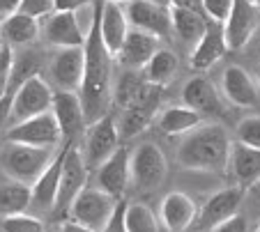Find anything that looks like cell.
<instances>
[{"label": "cell", "mask_w": 260, "mask_h": 232, "mask_svg": "<svg viewBox=\"0 0 260 232\" xmlns=\"http://www.w3.org/2000/svg\"><path fill=\"white\" fill-rule=\"evenodd\" d=\"M196 218H198L196 203H193L187 193L173 191L161 200V207H159V221H161V225L166 227L168 232L189 230Z\"/></svg>", "instance_id": "obj_20"}, {"label": "cell", "mask_w": 260, "mask_h": 232, "mask_svg": "<svg viewBox=\"0 0 260 232\" xmlns=\"http://www.w3.org/2000/svg\"><path fill=\"white\" fill-rule=\"evenodd\" d=\"M21 12L28 16H35V19H44V16L53 14L55 7H53V0H23Z\"/></svg>", "instance_id": "obj_38"}, {"label": "cell", "mask_w": 260, "mask_h": 232, "mask_svg": "<svg viewBox=\"0 0 260 232\" xmlns=\"http://www.w3.org/2000/svg\"><path fill=\"white\" fill-rule=\"evenodd\" d=\"M106 3H115V5H124V3H132V0H106Z\"/></svg>", "instance_id": "obj_46"}, {"label": "cell", "mask_w": 260, "mask_h": 232, "mask_svg": "<svg viewBox=\"0 0 260 232\" xmlns=\"http://www.w3.org/2000/svg\"><path fill=\"white\" fill-rule=\"evenodd\" d=\"M3 232H44V223L32 214H14L3 218Z\"/></svg>", "instance_id": "obj_34"}, {"label": "cell", "mask_w": 260, "mask_h": 232, "mask_svg": "<svg viewBox=\"0 0 260 232\" xmlns=\"http://www.w3.org/2000/svg\"><path fill=\"white\" fill-rule=\"evenodd\" d=\"M157 51H159L157 37L147 35L143 30L132 28L127 32V40H124L122 49H120V53L115 60L129 71H143V67L152 60V55L157 53Z\"/></svg>", "instance_id": "obj_22"}, {"label": "cell", "mask_w": 260, "mask_h": 232, "mask_svg": "<svg viewBox=\"0 0 260 232\" xmlns=\"http://www.w3.org/2000/svg\"><path fill=\"white\" fill-rule=\"evenodd\" d=\"M5 46H7V44H3V40H0V55H3V51H5Z\"/></svg>", "instance_id": "obj_48"}, {"label": "cell", "mask_w": 260, "mask_h": 232, "mask_svg": "<svg viewBox=\"0 0 260 232\" xmlns=\"http://www.w3.org/2000/svg\"><path fill=\"white\" fill-rule=\"evenodd\" d=\"M228 168L233 173L235 186H242L244 191L253 188L260 182V149H253L242 143H233Z\"/></svg>", "instance_id": "obj_25"}, {"label": "cell", "mask_w": 260, "mask_h": 232, "mask_svg": "<svg viewBox=\"0 0 260 232\" xmlns=\"http://www.w3.org/2000/svg\"><path fill=\"white\" fill-rule=\"evenodd\" d=\"M244 188L242 186H226L221 191L212 193L205 200L201 214H198V227L201 230H212V227L221 225L223 221L237 216L240 214V205L244 200Z\"/></svg>", "instance_id": "obj_15"}, {"label": "cell", "mask_w": 260, "mask_h": 232, "mask_svg": "<svg viewBox=\"0 0 260 232\" xmlns=\"http://www.w3.org/2000/svg\"><path fill=\"white\" fill-rule=\"evenodd\" d=\"M143 88H145V81H143L141 71H129L127 69L118 79V83H115V88H113V101L122 110L129 108V106L138 99V94L143 92Z\"/></svg>", "instance_id": "obj_32"}, {"label": "cell", "mask_w": 260, "mask_h": 232, "mask_svg": "<svg viewBox=\"0 0 260 232\" xmlns=\"http://www.w3.org/2000/svg\"><path fill=\"white\" fill-rule=\"evenodd\" d=\"M255 232H260V225H258V230H255Z\"/></svg>", "instance_id": "obj_51"}, {"label": "cell", "mask_w": 260, "mask_h": 232, "mask_svg": "<svg viewBox=\"0 0 260 232\" xmlns=\"http://www.w3.org/2000/svg\"><path fill=\"white\" fill-rule=\"evenodd\" d=\"M129 182H132V152L127 147H120L97 168V186L108 196H113L115 200H122Z\"/></svg>", "instance_id": "obj_17"}, {"label": "cell", "mask_w": 260, "mask_h": 232, "mask_svg": "<svg viewBox=\"0 0 260 232\" xmlns=\"http://www.w3.org/2000/svg\"><path fill=\"white\" fill-rule=\"evenodd\" d=\"M124 12H127V21L132 28L143 30L157 40L173 32L171 7L159 5L154 0H132V3H127Z\"/></svg>", "instance_id": "obj_11"}, {"label": "cell", "mask_w": 260, "mask_h": 232, "mask_svg": "<svg viewBox=\"0 0 260 232\" xmlns=\"http://www.w3.org/2000/svg\"><path fill=\"white\" fill-rule=\"evenodd\" d=\"M21 5H23V0H0V23H5L7 19L19 14Z\"/></svg>", "instance_id": "obj_42"}, {"label": "cell", "mask_w": 260, "mask_h": 232, "mask_svg": "<svg viewBox=\"0 0 260 232\" xmlns=\"http://www.w3.org/2000/svg\"><path fill=\"white\" fill-rule=\"evenodd\" d=\"M210 232H249V227H246V218L242 216V214H237V216L223 221L221 225L212 227Z\"/></svg>", "instance_id": "obj_41"}, {"label": "cell", "mask_w": 260, "mask_h": 232, "mask_svg": "<svg viewBox=\"0 0 260 232\" xmlns=\"http://www.w3.org/2000/svg\"><path fill=\"white\" fill-rule=\"evenodd\" d=\"M51 113L58 120V127L62 131V143H74L79 136L85 134L88 122H85L83 104H81L79 92H58L53 94V106Z\"/></svg>", "instance_id": "obj_14"}, {"label": "cell", "mask_w": 260, "mask_h": 232, "mask_svg": "<svg viewBox=\"0 0 260 232\" xmlns=\"http://www.w3.org/2000/svg\"><path fill=\"white\" fill-rule=\"evenodd\" d=\"M12 62H14V51H12V46H5V51L0 55V99L10 94Z\"/></svg>", "instance_id": "obj_37"}, {"label": "cell", "mask_w": 260, "mask_h": 232, "mask_svg": "<svg viewBox=\"0 0 260 232\" xmlns=\"http://www.w3.org/2000/svg\"><path fill=\"white\" fill-rule=\"evenodd\" d=\"M221 90H223V97L233 106H240V108H253V106H258V99H260L258 85L249 76V71L237 67V64L226 67L223 76H221Z\"/></svg>", "instance_id": "obj_19"}, {"label": "cell", "mask_w": 260, "mask_h": 232, "mask_svg": "<svg viewBox=\"0 0 260 232\" xmlns=\"http://www.w3.org/2000/svg\"><path fill=\"white\" fill-rule=\"evenodd\" d=\"M237 143L260 149V115L242 118L237 124Z\"/></svg>", "instance_id": "obj_35"}, {"label": "cell", "mask_w": 260, "mask_h": 232, "mask_svg": "<svg viewBox=\"0 0 260 232\" xmlns=\"http://www.w3.org/2000/svg\"><path fill=\"white\" fill-rule=\"evenodd\" d=\"M42 69V51L37 49H23L21 53H14L12 62V81H10V94H14L25 81L40 76Z\"/></svg>", "instance_id": "obj_31"}, {"label": "cell", "mask_w": 260, "mask_h": 232, "mask_svg": "<svg viewBox=\"0 0 260 232\" xmlns=\"http://www.w3.org/2000/svg\"><path fill=\"white\" fill-rule=\"evenodd\" d=\"M55 154H58V149H53V147H28V145L7 143V152H5V157H3V166H5V173L10 175L14 182L32 186V184L44 175V170L51 166Z\"/></svg>", "instance_id": "obj_3"}, {"label": "cell", "mask_w": 260, "mask_h": 232, "mask_svg": "<svg viewBox=\"0 0 260 232\" xmlns=\"http://www.w3.org/2000/svg\"><path fill=\"white\" fill-rule=\"evenodd\" d=\"M177 67H180L177 55L173 53L171 49H159L157 53L152 55V60L143 67L141 76L145 83L157 85V88H166V85L175 79Z\"/></svg>", "instance_id": "obj_28"}, {"label": "cell", "mask_w": 260, "mask_h": 232, "mask_svg": "<svg viewBox=\"0 0 260 232\" xmlns=\"http://www.w3.org/2000/svg\"><path fill=\"white\" fill-rule=\"evenodd\" d=\"M203 124V115H198L189 106H168L159 115V129L166 136H187Z\"/></svg>", "instance_id": "obj_26"}, {"label": "cell", "mask_w": 260, "mask_h": 232, "mask_svg": "<svg viewBox=\"0 0 260 232\" xmlns=\"http://www.w3.org/2000/svg\"><path fill=\"white\" fill-rule=\"evenodd\" d=\"M182 104L193 108L203 118H221L223 115V104L216 92V88L203 76L191 79L184 90H182Z\"/></svg>", "instance_id": "obj_24"}, {"label": "cell", "mask_w": 260, "mask_h": 232, "mask_svg": "<svg viewBox=\"0 0 260 232\" xmlns=\"http://www.w3.org/2000/svg\"><path fill=\"white\" fill-rule=\"evenodd\" d=\"M235 0H203V7H205V16L214 23H226L228 14H231Z\"/></svg>", "instance_id": "obj_36"}, {"label": "cell", "mask_w": 260, "mask_h": 232, "mask_svg": "<svg viewBox=\"0 0 260 232\" xmlns=\"http://www.w3.org/2000/svg\"><path fill=\"white\" fill-rule=\"evenodd\" d=\"M53 90L42 76L25 81L14 94H12V122L19 124L23 120L37 118L42 113H49L53 106Z\"/></svg>", "instance_id": "obj_9"}, {"label": "cell", "mask_w": 260, "mask_h": 232, "mask_svg": "<svg viewBox=\"0 0 260 232\" xmlns=\"http://www.w3.org/2000/svg\"><path fill=\"white\" fill-rule=\"evenodd\" d=\"M0 32H3V23H0Z\"/></svg>", "instance_id": "obj_50"}, {"label": "cell", "mask_w": 260, "mask_h": 232, "mask_svg": "<svg viewBox=\"0 0 260 232\" xmlns=\"http://www.w3.org/2000/svg\"><path fill=\"white\" fill-rule=\"evenodd\" d=\"M94 0H53L55 12H69V14H79L81 10L90 7Z\"/></svg>", "instance_id": "obj_40"}, {"label": "cell", "mask_w": 260, "mask_h": 232, "mask_svg": "<svg viewBox=\"0 0 260 232\" xmlns=\"http://www.w3.org/2000/svg\"><path fill=\"white\" fill-rule=\"evenodd\" d=\"M260 25V7L255 0H235L226 23H223V35H226L228 51H240L249 44L253 32Z\"/></svg>", "instance_id": "obj_12"}, {"label": "cell", "mask_w": 260, "mask_h": 232, "mask_svg": "<svg viewBox=\"0 0 260 232\" xmlns=\"http://www.w3.org/2000/svg\"><path fill=\"white\" fill-rule=\"evenodd\" d=\"M0 37H5V44L7 46H30L37 37H40V21L35 16H28L23 12L14 14L12 19H7L3 23V32Z\"/></svg>", "instance_id": "obj_27"}, {"label": "cell", "mask_w": 260, "mask_h": 232, "mask_svg": "<svg viewBox=\"0 0 260 232\" xmlns=\"http://www.w3.org/2000/svg\"><path fill=\"white\" fill-rule=\"evenodd\" d=\"M161 92H164V88L145 83V88L138 94V99L129 108H124L122 115H120V120H118L120 138L129 140L134 136H138L141 131H145L147 124L152 122L154 115H157L159 106H161Z\"/></svg>", "instance_id": "obj_8"}, {"label": "cell", "mask_w": 260, "mask_h": 232, "mask_svg": "<svg viewBox=\"0 0 260 232\" xmlns=\"http://www.w3.org/2000/svg\"><path fill=\"white\" fill-rule=\"evenodd\" d=\"M127 200H118L115 205V212L111 216V221L106 223L104 232H127V223H124V216H127Z\"/></svg>", "instance_id": "obj_39"}, {"label": "cell", "mask_w": 260, "mask_h": 232, "mask_svg": "<svg viewBox=\"0 0 260 232\" xmlns=\"http://www.w3.org/2000/svg\"><path fill=\"white\" fill-rule=\"evenodd\" d=\"M120 131L118 122L113 120V115L108 113L102 120L92 122L83 134V161L88 168H99L102 163H106L120 149Z\"/></svg>", "instance_id": "obj_4"}, {"label": "cell", "mask_w": 260, "mask_h": 232, "mask_svg": "<svg viewBox=\"0 0 260 232\" xmlns=\"http://www.w3.org/2000/svg\"><path fill=\"white\" fill-rule=\"evenodd\" d=\"M62 232H94V230H90V227L81 225V223H76V221H64Z\"/></svg>", "instance_id": "obj_45"}, {"label": "cell", "mask_w": 260, "mask_h": 232, "mask_svg": "<svg viewBox=\"0 0 260 232\" xmlns=\"http://www.w3.org/2000/svg\"><path fill=\"white\" fill-rule=\"evenodd\" d=\"M166 157L154 143H141L132 152V182L138 191H154L166 177Z\"/></svg>", "instance_id": "obj_10"}, {"label": "cell", "mask_w": 260, "mask_h": 232, "mask_svg": "<svg viewBox=\"0 0 260 232\" xmlns=\"http://www.w3.org/2000/svg\"><path fill=\"white\" fill-rule=\"evenodd\" d=\"M115 205L118 200L99 186H85L69 209V221H76L94 232H104L106 223L115 212Z\"/></svg>", "instance_id": "obj_5"}, {"label": "cell", "mask_w": 260, "mask_h": 232, "mask_svg": "<svg viewBox=\"0 0 260 232\" xmlns=\"http://www.w3.org/2000/svg\"><path fill=\"white\" fill-rule=\"evenodd\" d=\"M124 223H127V232H159V218L143 203L127 205Z\"/></svg>", "instance_id": "obj_33"}, {"label": "cell", "mask_w": 260, "mask_h": 232, "mask_svg": "<svg viewBox=\"0 0 260 232\" xmlns=\"http://www.w3.org/2000/svg\"><path fill=\"white\" fill-rule=\"evenodd\" d=\"M99 12H102V0L94 3V19L88 30V40H85V76L83 85L79 90L81 104H83L85 122L88 127L104 115L111 113V101H113V55L108 53L106 44L102 40V30H99Z\"/></svg>", "instance_id": "obj_1"}, {"label": "cell", "mask_w": 260, "mask_h": 232, "mask_svg": "<svg viewBox=\"0 0 260 232\" xmlns=\"http://www.w3.org/2000/svg\"><path fill=\"white\" fill-rule=\"evenodd\" d=\"M88 175L90 168L85 166L83 154L76 145H69L67 157H64V166H62V177H60V186H58V198H55V207L53 214L60 218L69 216L74 200L83 193V188L88 186Z\"/></svg>", "instance_id": "obj_6"}, {"label": "cell", "mask_w": 260, "mask_h": 232, "mask_svg": "<svg viewBox=\"0 0 260 232\" xmlns=\"http://www.w3.org/2000/svg\"><path fill=\"white\" fill-rule=\"evenodd\" d=\"M255 5H258V7H260V0H255Z\"/></svg>", "instance_id": "obj_49"}, {"label": "cell", "mask_w": 260, "mask_h": 232, "mask_svg": "<svg viewBox=\"0 0 260 232\" xmlns=\"http://www.w3.org/2000/svg\"><path fill=\"white\" fill-rule=\"evenodd\" d=\"M5 140L10 145H28V147H53L62 145V131L58 127V120L51 113H42L37 118L23 120L19 124H12L7 129Z\"/></svg>", "instance_id": "obj_7"}, {"label": "cell", "mask_w": 260, "mask_h": 232, "mask_svg": "<svg viewBox=\"0 0 260 232\" xmlns=\"http://www.w3.org/2000/svg\"><path fill=\"white\" fill-rule=\"evenodd\" d=\"M251 191H253V193H255V196H258V198H260V182H258V184H255V186H253V188H251Z\"/></svg>", "instance_id": "obj_47"}, {"label": "cell", "mask_w": 260, "mask_h": 232, "mask_svg": "<svg viewBox=\"0 0 260 232\" xmlns=\"http://www.w3.org/2000/svg\"><path fill=\"white\" fill-rule=\"evenodd\" d=\"M171 7H177V10H191V12H201V14H205L203 0H171Z\"/></svg>", "instance_id": "obj_43"}, {"label": "cell", "mask_w": 260, "mask_h": 232, "mask_svg": "<svg viewBox=\"0 0 260 232\" xmlns=\"http://www.w3.org/2000/svg\"><path fill=\"white\" fill-rule=\"evenodd\" d=\"M233 140L221 124H201L177 147V163L187 170L221 173L231 163Z\"/></svg>", "instance_id": "obj_2"}, {"label": "cell", "mask_w": 260, "mask_h": 232, "mask_svg": "<svg viewBox=\"0 0 260 232\" xmlns=\"http://www.w3.org/2000/svg\"><path fill=\"white\" fill-rule=\"evenodd\" d=\"M226 53H228V44H226V35H223V25L210 21L205 35H203L201 40H198V44L191 49L189 64H191V69H196V71H207Z\"/></svg>", "instance_id": "obj_18"}, {"label": "cell", "mask_w": 260, "mask_h": 232, "mask_svg": "<svg viewBox=\"0 0 260 232\" xmlns=\"http://www.w3.org/2000/svg\"><path fill=\"white\" fill-rule=\"evenodd\" d=\"M53 83L62 92H79L85 76V49H58L49 62Z\"/></svg>", "instance_id": "obj_13"}, {"label": "cell", "mask_w": 260, "mask_h": 232, "mask_svg": "<svg viewBox=\"0 0 260 232\" xmlns=\"http://www.w3.org/2000/svg\"><path fill=\"white\" fill-rule=\"evenodd\" d=\"M44 37L55 49H81L88 40V30L81 25L79 16L69 12H53L46 16Z\"/></svg>", "instance_id": "obj_16"}, {"label": "cell", "mask_w": 260, "mask_h": 232, "mask_svg": "<svg viewBox=\"0 0 260 232\" xmlns=\"http://www.w3.org/2000/svg\"><path fill=\"white\" fill-rule=\"evenodd\" d=\"M69 145L72 143L60 145L51 166L32 184V207L42 209V212H53V207H55V198H58V186H60V177H62V166H64V157H67Z\"/></svg>", "instance_id": "obj_21"}, {"label": "cell", "mask_w": 260, "mask_h": 232, "mask_svg": "<svg viewBox=\"0 0 260 232\" xmlns=\"http://www.w3.org/2000/svg\"><path fill=\"white\" fill-rule=\"evenodd\" d=\"M28 207H32V186L21 182H7L0 184V216H14V214H25Z\"/></svg>", "instance_id": "obj_30"}, {"label": "cell", "mask_w": 260, "mask_h": 232, "mask_svg": "<svg viewBox=\"0 0 260 232\" xmlns=\"http://www.w3.org/2000/svg\"><path fill=\"white\" fill-rule=\"evenodd\" d=\"M10 118H12V94H7V97L0 99V129Z\"/></svg>", "instance_id": "obj_44"}, {"label": "cell", "mask_w": 260, "mask_h": 232, "mask_svg": "<svg viewBox=\"0 0 260 232\" xmlns=\"http://www.w3.org/2000/svg\"><path fill=\"white\" fill-rule=\"evenodd\" d=\"M171 16H173V32L187 44H198L203 35H205L210 19L201 12H191V10H177L171 7Z\"/></svg>", "instance_id": "obj_29"}, {"label": "cell", "mask_w": 260, "mask_h": 232, "mask_svg": "<svg viewBox=\"0 0 260 232\" xmlns=\"http://www.w3.org/2000/svg\"><path fill=\"white\" fill-rule=\"evenodd\" d=\"M99 30H102V40H104V44H106L108 53L113 55V58H118L120 49H122L124 40H127V32L132 30V25H129V21H127V12L122 10V5L102 0Z\"/></svg>", "instance_id": "obj_23"}]
</instances>
